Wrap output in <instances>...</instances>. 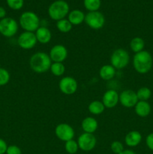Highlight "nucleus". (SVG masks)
<instances>
[{"label":"nucleus","mask_w":153,"mask_h":154,"mask_svg":"<svg viewBox=\"0 0 153 154\" xmlns=\"http://www.w3.org/2000/svg\"><path fill=\"white\" fill-rule=\"evenodd\" d=\"M52 61L49 54L39 51L33 54L29 60V66L32 70L38 74H43L50 69Z\"/></svg>","instance_id":"1"},{"label":"nucleus","mask_w":153,"mask_h":154,"mask_svg":"<svg viewBox=\"0 0 153 154\" xmlns=\"http://www.w3.org/2000/svg\"><path fill=\"white\" fill-rule=\"evenodd\" d=\"M153 64L152 57L147 51H142L134 54L133 57V66L137 73L146 74L152 69Z\"/></svg>","instance_id":"2"},{"label":"nucleus","mask_w":153,"mask_h":154,"mask_svg":"<svg viewBox=\"0 0 153 154\" xmlns=\"http://www.w3.org/2000/svg\"><path fill=\"white\" fill-rule=\"evenodd\" d=\"M70 8L67 2L64 0H56L48 8V14L50 17L56 21L62 20L70 12Z\"/></svg>","instance_id":"3"},{"label":"nucleus","mask_w":153,"mask_h":154,"mask_svg":"<svg viewBox=\"0 0 153 154\" xmlns=\"http://www.w3.org/2000/svg\"><path fill=\"white\" fill-rule=\"evenodd\" d=\"M20 26L24 31L34 32L40 27V19L32 11H25L20 15L19 20Z\"/></svg>","instance_id":"4"},{"label":"nucleus","mask_w":153,"mask_h":154,"mask_svg":"<svg viewBox=\"0 0 153 154\" xmlns=\"http://www.w3.org/2000/svg\"><path fill=\"white\" fill-rule=\"evenodd\" d=\"M130 62V55L126 50L118 48L111 54L110 65L116 69H122L127 67Z\"/></svg>","instance_id":"5"},{"label":"nucleus","mask_w":153,"mask_h":154,"mask_svg":"<svg viewBox=\"0 0 153 154\" xmlns=\"http://www.w3.org/2000/svg\"><path fill=\"white\" fill-rule=\"evenodd\" d=\"M18 31V23L11 17H4L0 20V33L7 38L13 37Z\"/></svg>","instance_id":"6"},{"label":"nucleus","mask_w":153,"mask_h":154,"mask_svg":"<svg viewBox=\"0 0 153 154\" xmlns=\"http://www.w3.org/2000/svg\"><path fill=\"white\" fill-rule=\"evenodd\" d=\"M84 22L91 29L98 30L101 29L104 26L105 17L103 14L98 11L88 12L85 16Z\"/></svg>","instance_id":"7"},{"label":"nucleus","mask_w":153,"mask_h":154,"mask_svg":"<svg viewBox=\"0 0 153 154\" xmlns=\"http://www.w3.org/2000/svg\"><path fill=\"white\" fill-rule=\"evenodd\" d=\"M79 149L82 151L88 152L92 150L97 144V139L94 134L83 132L79 136L77 139Z\"/></svg>","instance_id":"8"},{"label":"nucleus","mask_w":153,"mask_h":154,"mask_svg":"<svg viewBox=\"0 0 153 154\" xmlns=\"http://www.w3.org/2000/svg\"><path fill=\"white\" fill-rule=\"evenodd\" d=\"M55 135L61 141H66L74 139L75 132L73 127L68 123H59L55 129Z\"/></svg>","instance_id":"9"},{"label":"nucleus","mask_w":153,"mask_h":154,"mask_svg":"<svg viewBox=\"0 0 153 154\" xmlns=\"http://www.w3.org/2000/svg\"><path fill=\"white\" fill-rule=\"evenodd\" d=\"M58 87L63 94L72 95L74 94L77 90L78 84L76 79L73 77L66 76L60 80Z\"/></svg>","instance_id":"10"},{"label":"nucleus","mask_w":153,"mask_h":154,"mask_svg":"<svg viewBox=\"0 0 153 154\" xmlns=\"http://www.w3.org/2000/svg\"><path fill=\"white\" fill-rule=\"evenodd\" d=\"M37 39L34 32L24 31L17 38V45L23 50H31L37 44Z\"/></svg>","instance_id":"11"},{"label":"nucleus","mask_w":153,"mask_h":154,"mask_svg":"<svg viewBox=\"0 0 153 154\" xmlns=\"http://www.w3.org/2000/svg\"><path fill=\"white\" fill-rule=\"evenodd\" d=\"M138 101L136 92L132 90H125L119 94V102L124 108H134Z\"/></svg>","instance_id":"12"},{"label":"nucleus","mask_w":153,"mask_h":154,"mask_svg":"<svg viewBox=\"0 0 153 154\" xmlns=\"http://www.w3.org/2000/svg\"><path fill=\"white\" fill-rule=\"evenodd\" d=\"M52 63H63L68 57V50L64 45H56L49 53Z\"/></svg>","instance_id":"13"},{"label":"nucleus","mask_w":153,"mask_h":154,"mask_svg":"<svg viewBox=\"0 0 153 154\" xmlns=\"http://www.w3.org/2000/svg\"><path fill=\"white\" fill-rule=\"evenodd\" d=\"M102 102L106 108H113L119 102V94L115 90H106L102 97Z\"/></svg>","instance_id":"14"},{"label":"nucleus","mask_w":153,"mask_h":154,"mask_svg":"<svg viewBox=\"0 0 153 154\" xmlns=\"http://www.w3.org/2000/svg\"><path fill=\"white\" fill-rule=\"evenodd\" d=\"M34 34L37 42L43 45L48 44L52 39V32L47 27L40 26L34 32Z\"/></svg>","instance_id":"15"},{"label":"nucleus","mask_w":153,"mask_h":154,"mask_svg":"<svg viewBox=\"0 0 153 154\" xmlns=\"http://www.w3.org/2000/svg\"><path fill=\"white\" fill-rule=\"evenodd\" d=\"M142 141V135L138 131H130L124 138V142L126 145L130 147H134L139 145Z\"/></svg>","instance_id":"16"},{"label":"nucleus","mask_w":153,"mask_h":154,"mask_svg":"<svg viewBox=\"0 0 153 154\" xmlns=\"http://www.w3.org/2000/svg\"><path fill=\"white\" fill-rule=\"evenodd\" d=\"M81 127L84 132L93 134L98 127V123L92 117H87L82 120Z\"/></svg>","instance_id":"17"},{"label":"nucleus","mask_w":153,"mask_h":154,"mask_svg":"<svg viewBox=\"0 0 153 154\" xmlns=\"http://www.w3.org/2000/svg\"><path fill=\"white\" fill-rule=\"evenodd\" d=\"M151 105L147 101H138L134 106V111L140 117H146L151 113Z\"/></svg>","instance_id":"18"},{"label":"nucleus","mask_w":153,"mask_h":154,"mask_svg":"<svg viewBox=\"0 0 153 154\" xmlns=\"http://www.w3.org/2000/svg\"><path fill=\"white\" fill-rule=\"evenodd\" d=\"M86 14L80 10L74 9L70 11L68 14V20L72 24V26L80 25L85 20Z\"/></svg>","instance_id":"19"},{"label":"nucleus","mask_w":153,"mask_h":154,"mask_svg":"<svg viewBox=\"0 0 153 154\" xmlns=\"http://www.w3.org/2000/svg\"><path fill=\"white\" fill-rule=\"evenodd\" d=\"M116 69L111 65H104L99 71L100 78L104 81H110L115 77Z\"/></svg>","instance_id":"20"},{"label":"nucleus","mask_w":153,"mask_h":154,"mask_svg":"<svg viewBox=\"0 0 153 154\" xmlns=\"http://www.w3.org/2000/svg\"><path fill=\"white\" fill-rule=\"evenodd\" d=\"M105 106L104 105L103 102L99 100H94L90 102L88 105V111L93 115H99L101 114L104 111Z\"/></svg>","instance_id":"21"},{"label":"nucleus","mask_w":153,"mask_h":154,"mask_svg":"<svg viewBox=\"0 0 153 154\" xmlns=\"http://www.w3.org/2000/svg\"><path fill=\"white\" fill-rule=\"evenodd\" d=\"M144 47H145V42L140 37L133 38L130 42V50L135 54L143 51Z\"/></svg>","instance_id":"22"},{"label":"nucleus","mask_w":153,"mask_h":154,"mask_svg":"<svg viewBox=\"0 0 153 154\" xmlns=\"http://www.w3.org/2000/svg\"><path fill=\"white\" fill-rule=\"evenodd\" d=\"M50 70L54 76L61 77L64 74L65 67L63 63H52Z\"/></svg>","instance_id":"23"},{"label":"nucleus","mask_w":153,"mask_h":154,"mask_svg":"<svg viewBox=\"0 0 153 154\" xmlns=\"http://www.w3.org/2000/svg\"><path fill=\"white\" fill-rule=\"evenodd\" d=\"M72 24L69 22L68 19L60 20L56 21V28L59 32L62 33H68L72 29Z\"/></svg>","instance_id":"24"},{"label":"nucleus","mask_w":153,"mask_h":154,"mask_svg":"<svg viewBox=\"0 0 153 154\" xmlns=\"http://www.w3.org/2000/svg\"><path fill=\"white\" fill-rule=\"evenodd\" d=\"M83 5L88 12L98 11L101 5L100 0H84Z\"/></svg>","instance_id":"25"},{"label":"nucleus","mask_w":153,"mask_h":154,"mask_svg":"<svg viewBox=\"0 0 153 154\" xmlns=\"http://www.w3.org/2000/svg\"><path fill=\"white\" fill-rule=\"evenodd\" d=\"M139 101H147L151 98L152 91L149 88L146 87H140L136 92Z\"/></svg>","instance_id":"26"},{"label":"nucleus","mask_w":153,"mask_h":154,"mask_svg":"<svg viewBox=\"0 0 153 154\" xmlns=\"http://www.w3.org/2000/svg\"><path fill=\"white\" fill-rule=\"evenodd\" d=\"M64 149H65L66 152L69 154L76 153V152L78 151V149H79L77 141H74V139L66 141L65 144H64Z\"/></svg>","instance_id":"27"},{"label":"nucleus","mask_w":153,"mask_h":154,"mask_svg":"<svg viewBox=\"0 0 153 154\" xmlns=\"http://www.w3.org/2000/svg\"><path fill=\"white\" fill-rule=\"evenodd\" d=\"M10 74L5 69L0 67V87L6 85L10 81Z\"/></svg>","instance_id":"28"},{"label":"nucleus","mask_w":153,"mask_h":154,"mask_svg":"<svg viewBox=\"0 0 153 154\" xmlns=\"http://www.w3.org/2000/svg\"><path fill=\"white\" fill-rule=\"evenodd\" d=\"M10 8L13 10H20L24 5V0H6Z\"/></svg>","instance_id":"29"},{"label":"nucleus","mask_w":153,"mask_h":154,"mask_svg":"<svg viewBox=\"0 0 153 154\" xmlns=\"http://www.w3.org/2000/svg\"><path fill=\"white\" fill-rule=\"evenodd\" d=\"M110 149L112 153L115 154H119L124 150L123 144L118 141H112L110 144Z\"/></svg>","instance_id":"30"},{"label":"nucleus","mask_w":153,"mask_h":154,"mask_svg":"<svg viewBox=\"0 0 153 154\" xmlns=\"http://www.w3.org/2000/svg\"><path fill=\"white\" fill-rule=\"evenodd\" d=\"M6 154H22V150L18 146L10 145L8 147Z\"/></svg>","instance_id":"31"},{"label":"nucleus","mask_w":153,"mask_h":154,"mask_svg":"<svg viewBox=\"0 0 153 154\" xmlns=\"http://www.w3.org/2000/svg\"><path fill=\"white\" fill-rule=\"evenodd\" d=\"M146 144L147 147L153 151V132L148 134L146 138Z\"/></svg>","instance_id":"32"},{"label":"nucleus","mask_w":153,"mask_h":154,"mask_svg":"<svg viewBox=\"0 0 153 154\" xmlns=\"http://www.w3.org/2000/svg\"><path fill=\"white\" fill-rule=\"evenodd\" d=\"M8 147V146L5 141L0 138V154L6 153V150H7Z\"/></svg>","instance_id":"33"},{"label":"nucleus","mask_w":153,"mask_h":154,"mask_svg":"<svg viewBox=\"0 0 153 154\" xmlns=\"http://www.w3.org/2000/svg\"><path fill=\"white\" fill-rule=\"evenodd\" d=\"M6 16V11L3 7H0V19H3Z\"/></svg>","instance_id":"34"},{"label":"nucleus","mask_w":153,"mask_h":154,"mask_svg":"<svg viewBox=\"0 0 153 154\" xmlns=\"http://www.w3.org/2000/svg\"><path fill=\"white\" fill-rule=\"evenodd\" d=\"M119 154H136V153L131 150H124Z\"/></svg>","instance_id":"35"},{"label":"nucleus","mask_w":153,"mask_h":154,"mask_svg":"<svg viewBox=\"0 0 153 154\" xmlns=\"http://www.w3.org/2000/svg\"><path fill=\"white\" fill-rule=\"evenodd\" d=\"M129 1H131V0H129Z\"/></svg>","instance_id":"36"}]
</instances>
